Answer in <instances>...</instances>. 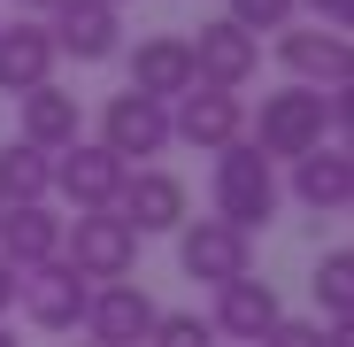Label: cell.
Listing matches in <instances>:
<instances>
[{
	"mask_svg": "<svg viewBox=\"0 0 354 347\" xmlns=\"http://www.w3.org/2000/svg\"><path fill=\"white\" fill-rule=\"evenodd\" d=\"M324 132H331L324 93H316V85H277V93H262V108H254L247 147H254L262 162H301V154L324 147Z\"/></svg>",
	"mask_w": 354,
	"mask_h": 347,
	"instance_id": "1",
	"label": "cell"
},
{
	"mask_svg": "<svg viewBox=\"0 0 354 347\" xmlns=\"http://www.w3.org/2000/svg\"><path fill=\"white\" fill-rule=\"evenodd\" d=\"M277 201H285V186H277V162H262L247 139H231L223 154H216V224H231V231H254L277 216Z\"/></svg>",
	"mask_w": 354,
	"mask_h": 347,
	"instance_id": "2",
	"label": "cell"
},
{
	"mask_svg": "<svg viewBox=\"0 0 354 347\" xmlns=\"http://www.w3.org/2000/svg\"><path fill=\"white\" fill-rule=\"evenodd\" d=\"M62 263L85 285H115V278H131V263H139V231L115 208H93V216L62 224Z\"/></svg>",
	"mask_w": 354,
	"mask_h": 347,
	"instance_id": "3",
	"label": "cell"
},
{
	"mask_svg": "<svg viewBox=\"0 0 354 347\" xmlns=\"http://www.w3.org/2000/svg\"><path fill=\"white\" fill-rule=\"evenodd\" d=\"M185 178L177 170H162V162H147V170H124V186H115V216H124L139 240H154V231H177L185 224Z\"/></svg>",
	"mask_w": 354,
	"mask_h": 347,
	"instance_id": "4",
	"label": "cell"
},
{
	"mask_svg": "<svg viewBox=\"0 0 354 347\" xmlns=\"http://www.w3.org/2000/svg\"><path fill=\"white\" fill-rule=\"evenodd\" d=\"M100 147L115 154V162H154V154H169V108H154V100H139V93H115L108 108H100Z\"/></svg>",
	"mask_w": 354,
	"mask_h": 347,
	"instance_id": "5",
	"label": "cell"
},
{
	"mask_svg": "<svg viewBox=\"0 0 354 347\" xmlns=\"http://www.w3.org/2000/svg\"><path fill=\"white\" fill-rule=\"evenodd\" d=\"M154 294L131 278H115V285H93V301H85V332L93 347H147L154 339Z\"/></svg>",
	"mask_w": 354,
	"mask_h": 347,
	"instance_id": "6",
	"label": "cell"
},
{
	"mask_svg": "<svg viewBox=\"0 0 354 347\" xmlns=\"http://www.w3.org/2000/svg\"><path fill=\"white\" fill-rule=\"evenodd\" d=\"M169 139H185L201 154H223L231 139H247V100L239 93H216V85H193L185 100L169 108Z\"/></svg>",
	"mask_w": 354,
	"mask_h": 347,
	"instance_id": "7",
	"label": "cell"
},
{
	"mask_svg": "<svg viewBox=\"0 0 354 347\" xmlns=\"http://www.w3.org/2000/svg\"><path fill=\"white\" fill-rule=\"evenodd\" d=\"M177 263H185V278L201 285H231V278H247V231H231L216 216H185L177 224Z\"/></svg>",
	"mask_w": 354,
	"mask_h": 347,
	"instance_id": "8",
	"label": "cell"
},
{
	"mask_svg": "<svg viewBox=\"0 0 354 347\" xmlns=\"http://www.w3.org/2000/svg\"><path fill=\"white\" fill-rule=\"evenodd\" d=\"M16 301H24V317L39 324V332H70V324H85V301H93V285L54 255V263H39V270H24L16 278Z\"/></svg>",
	"mask_w": 354,
	"mask_h": 347,
	"instance_id": "9",
	"label": "cell"
},
{
	"mask_svg": "<svg viewBox=\"0 0 354 347\" xmlns=\"http://www.w3.org/2000/svg\"><path fill=\"white\" fill-rule=\"evenodd\" d=\"M193 85H201V78H193V46H185V31H154V39L131 46V93H139V100L177 108Z\"/></svg>",
	"mask_w": 354,
	"mask_h": 347,
	"instance_id": "10",
	"label": "cell"
},
{
	"mask_svg": "<svg viewBox=\"0 0 354 347\" xmlns=\"http://www.w3.org/2000/svg\"><path fill=\"white\" fill-rule=\"evenodd\" d=\"M115 186H124V162H115L100 139H77V147H62V154H54V193H62L77 216L115 208Z\"/></svg>",
	"mask_w": 354,
	"mask_h": 347,
	"instance_id": "11",
	"label": "cell"
},
{
	"mask_svg": "<svg viewBox=\"0 0 354 347\" xmlns=\"http://www.w3.org/2000/svg\"><path fill=\"white\" fill-rule=\"evenodd\" d=\"M193 46V78L201 85H216V93H239L254 70H262V39H247L239 24H201V39H185Z\"/></svg>",
	"mask_w": 354,
	"mask_h": 347,
	"instance_id": "12",
	"label": "cell"
},
{
	"mask_svg": "<svg viewBox=\"0 0 354 347\" xmlns=\"http://www.w3.org/2000/svg\"><path fill=\"white\" fill-rule=\"evenodd\" d=\"M277 317H285V301H277V285L247 270V278H231V285H216V309H208V332H216V339H247V347H254V339H262V332H270Z\"/></svg>",
	"mask_w": 354,
	"mask_h": 347,
	"instance_id": "13",
	"label": "cell"
},
{
	"mask_svg": "<svg viewBox=\"0 0 354 347\" xmlns=\"http://www.w3.org/2000/svg\"><path fill=\"white\" fill-rule=\"evenodd\" d=\"M277 62L292 70V85H316V93H331V85H346L354 54H346V31L308 24V31H277Z\"/></svg>",
	"mask_w": 354,
	"mask_h": 347,
	"instance_id": "14",
	"label": "cell"
},
{
	"mask_svg": "<svg viewBox=\"0 0 354 347\" xmlns=\"http://www.w3.org/2000/svg\"><path fill=\"white\" fill-rule=\"evenodd\" d=\"M62 255V216H54L46 201H24V208H0V263H8L16 278L39 270Z\"/></svg>",
	"mask_w": 354,
	"mask_h": 347,
	"instance_id": "15",
	"label": "cell"
},
{
	"mask_svg": "<svg viewBox=\"0 0 354 347\" xmlns=\"http://www.w3.org/2000/svg\"><path fill=\"white\" fill-rule=\"evenodd\" d=\"M124 24H115V8L108 0H62V8H54V24H46V39H54V54H77V62H108L115 39Z\"/></svg>",
	"mask_w": 354,
	"mask_h": 347,
	"instance_id": "16",
	"label": "cell"
},
{
	"mask_svg": "<svg viewBox=\"0 0 354 347\" xmlns=\"http://www.w3.org/2000/svg\"><path fill=\"white\" fill-rule=\"evenodd\" d=\"M16 108H24V147H39V154H62V147L85 139V108H77V93H62V85H39V93H24Z\"/></svg>",
	"mask_w": 354,
	"mask_h": 347,
	"instance_id": "17",
	"label": "cell"
},
{
	"mask_svg": "<svg viewBox=\"0 0 354 347\" xmlns=\"http://www.w3.org/2000/svg\"><path fill=\"white\" fill-rule=\"evenodd\" d=\"M54 85V39L46 24H0V93H39Z\"/></svg>",
	"mask_w": 354,
	"mask_h": 347,
	"instance_id": "18",
	"label": "cell"
},
{
	"mask_svg": "<svg viewBox=\"0 0 354 347\" xmlns=\"http://www.w3.org/2000/svg\"><path fill=\"white\" fill-rule=\"evenodd\" d=\"M292 201L316 208V216H339V208L354 201V154H346V147L301 154V162H292Z\"/></svg>",
	"mask_w": 354,
	"mask_h": 347,
	"instance_id": "19",
	"label": "cell"
},
{
	"mask_svg": "<svg viewBox=\"0 0 354 347\" xmlns=\"http://www.w3.org/2000/svg\"><path fill=\"white\" fill-rule=\"evenodd\" d=\"M54 193V154L8 139L0 147V208H24V201H46Z\"/></svg>",
	"mask_w": 354,
	"mask_h": 347,
	"instance_id": "20",
	"label": "cell"
},
{
	"mask_svg": "<svg viewBox=\"0 0 354 347\" xmlns=\"http://www.w3.org/2000/svg\"><path fill=\"white\" fill-rule=\"evenodd\" d=\"M308 285H316V301L331 309V324H346V309H354V255H346V247H331V255L316 263V278H308Z\"/></svg>",
	"mask_w": 354,
	"mask_h": 347,
	"instance_id": "21",
	"label": "cell"
},
{
	"mask_svg": "<svg viewBox=\"0 0 354 347\" xmlns=\"http://www.w3.org/2000/svg\"><path fill=\"white\" fill-rule=\"evenodd\" d=\"M147 347H223V339L208 332V317H201V309H162Z\"/></svg>",
	"mask_w": 354,
	"mask_h": 347,
	"instance_id": "22",
	"label": "cell"
},
{
	"mask_svg": "<svg viewBox=\"0 0 354 347\" xmlns=\"http://www.w3.org/2000/svg\"><path fill=\"white\" fill-rule=\"evenodd\" d=\"M223 24H239L247 39H254V31H292V0H231Z\"/></svg>",
	"mask_w": 354,
	"mask_h": 347,
	"instance_id": "23",
	"label": "cell"
},
{
	"mask_svg": "<svg viewBox=\"0 0 354 347\" xmlns=\"http://www.w3.org/2000/svg\"><path fill=\"white\" fill-rule=\"evenodd\" d=\"M254 347H324V324H301V317H277Z\"/></svg>",
	"mask_w": 354,
	"mask_h": 347,
	"instance_id": "24",
	"label": "cell"
},
{
	"mask_svg": "<svg viewBox=\"0 0 354 347\" xmlns=\"http://www.w3.org/2000/svg\"><path fill=\"white\" fill-rule=\"evenodd\" d=\"M292 8H316L324 31H346V24H354V0H292Z\"/></svg>",
	"mask_w": 354,
	"mask_h": 347,
	"instance_id": "25",
	"label": "cell"
},
{
	"mask_svg": "<svg viewBox=\"0 0 354 347\" xmlns=\"http://www.w3.org/2000/svg\"><path fill=\"white\" fill-rule=\"evenodd\" d=\"M8 309H16V270L0 263V317H8Z\"/></svg>",
	"mask_w": 354,
	"mask_h": 347,
	"instance_id": "26",
	"label": "cell"
},
{
	"mask_svg": "<svg viewBox=\"0 0 354 347\" xmlns=\"http://www.w3.org/2000/svg\"><path fill=\"white\" fill-rule=\"evenodd\" d=\"M324 347H354V324H324Z\"/></svg>",
	"mask_w": 354,
	"mask_h": 347,
	"instance_id": "27",
	"label": "cell"
},
{
	"mask_svg": "<svg viewBox=\"0 0 354 347\" xmlns=\"http://www.w3.org/2000/svg\"><path fill=\"white\" fill-rule=\"evenodd\" d=\"M16 8H62V0H16Z\"/></svg>",
	"mask_w": 354,
	"mask_h": 347,
	"instance_id": "28",
	"label": "cell"
},
{
	"mask_svg": "<svg viewBox=\"0 0 354 347\" xmlns=\"http://www.w3.org/2000/svg\"><path fill=\"white\" fill-rule=\"evenodd\" d=\"M0 347H16V332H8V324H0Z\"/></svg>",
	"mask_w": 354,
	"mask_h": 347,
	"instance_id": "29",
	"label": "cell"
},
{
	"mask_svg": "<svg viewBox=\"0 0 354 347\" xmlns=\"http://www.w3.org/2000/svg\"><path fill=\"white\" fill-rule=\"evenodd\" d=\"M108 8H124V0H108Z\"/></svg>",
	"mask_w": 354,
	"mask_h": 347,
	"instance_id": "30",
	"label": "cell"
},
{
	"mask_svg": "<svg viewBox=\"0 0 354 347\" xmlns=\"http://www.w3.org/2000/svg\"><path fill=\"white\" fill-rule=\"evenodd\" d=\"M85 347H93V339H85Z\"/></svg>",
	"mask_w": 354,
	"mask_h": 347,
	"instance_id": "31",
	"label": "cell"
}]
</instances>
